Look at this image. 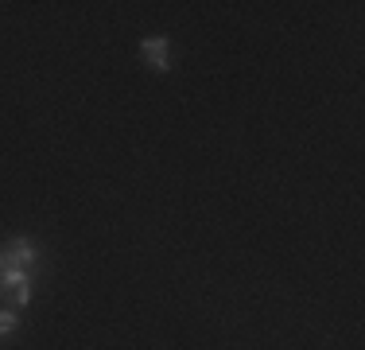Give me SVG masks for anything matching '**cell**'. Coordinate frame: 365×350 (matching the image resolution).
<instances>
[{
	"mask_svg": "<svg viewBox=\"0 0 365 350\" xmlns=\"http://www.w3.org/2000/svg\"><path fill=\"white\" fill-rule=\"evenodd\" d=\"M0 296H4L12 308H28L31 296H36V276H31V269H4V273H0Z\"/></svg>",
	"mask_w": 365,
	"mask_h": 350,
	"instance_id": "1",
	"label": "cell"
},
{
	"mask_svg": "<svg viewBox=\"0 0 365 350\" xmlns=\"http://www.w3.org/2000/svg\"><path fill=\"white\" fill-rule=\"evenodd\" d=\"M36 261H39V245L31 241V238H12L0 249V273L4 269H36Z\"/></svg>",
	"mask_w": 365,
	"mask_h": 350,
	"instance_id": "2",
	"label": "cell"
},
{
	"mask_svg": "<svg viewBox=\"0 0 365 350\" xmlns=\"http://www.w3.org/2000/svg\"><path fill=\"white\" fill-rule=\"evenodd\" d=\"M140 59L155 74H168L171 70V59H168V35H144L140 39Z\"/></svg>",
	"mask_w": 365,
	"mask_h": 350,
	"instance_id": "3",
	"label": "cell"
},
{
	"mask_svg": "<svg viewBox=\"0 0 365 350\" xmlns=\"http://www.w3.org/2000/svg\"><path fill=\"white\" fill-rule=\"evenodd\" d=\"M16 327H20V315H16L12 308H4V311H0V339H4V335H12Z\"/></svg>",
	"mask_w": 365,
	"mask_h": 350,
	"instance_id": "4",
	"label": "cell"
}]
</instances>
